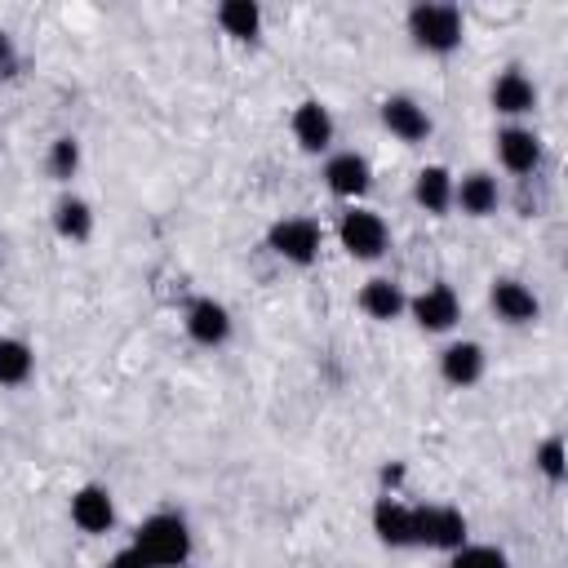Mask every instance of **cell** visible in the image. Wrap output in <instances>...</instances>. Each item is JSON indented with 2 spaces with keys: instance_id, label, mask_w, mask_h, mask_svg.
<instances>
[{
  "instance_id": "obj_3",
  "label": "cell",
  "mask_w": 568,
  "mask_h": 568,
  "mask_svg": "<svg viewBox=\"0 0 568 568\" xmlns=\"http://www.w3.org/2000/svg\"><path fill=\"white\" fill-rule=\"evenodd\" d=\"M337 244L346 248V257L355 262H377L390 248V226L377 209L368 204H346L337 217Z\"/></svg>"
},
{
  "instance_id": "obj_13",
  "label": "cell",
  "mask_w": 568,
  "mask_h": 568,
  "mask_svg": "<svg viewBox=\"0 0 568 568\" xmlns=\"http://www.w3.org/2000/svg\"><path fill=\"white\" fill-rule=\"evenodd\" d=\"M488 306H493V315H497L501 324H510V328H528V324L541 320V297H537L524 280H515V275L493 280V288H488Z\"/></svg>"
},
{
  "instance_id": "obj_7",
  "label": "cell",
  "mask_w": 568,
  "mask_h": 568,
  "mask_svg": "<svg viewBox=\"0 0 568 568\" xmlns=\"http://www.w3.org/2000/svg\"><path fill=\"white\" fill-rule=\"evenodd\" d=\"M493 146H497V164L506 173H515V178H532L541 169V160H546V142L528 124H501Z\"/></svg>"
},
{
  "instance_id": "obj_6",
  "label": "cell",
  "mask_w": 568,
  "mask_h": 568,
  "mask_svg": "<svg viewBox=\"0 0 568 568\" xmlns=\"http://www.w3.org/2000/svg\"><path fill=\"white\" fill-rule=\"evenodd\" d=\"M404 315H413V324H417L422 333H448V328H457V320H462V297H457L453 284L435 280V284H426L422 293L408 297V311H404Z\"/></svg>"
},
{
  "instance_id": "obj_15",
  "label": "cell",
  "mask_w": 568,
  "mask_h": 568,
  "mask_svg": "<svg viewBox=\"0 0 568 568\" xmlns=\"http://www.w3.org/2000/svg\"><path fill=\"white\" fill-rule=\"evenodd\" d=\"M453 209L466 217H493L501 209V182L488 169H470L453 178Z\"/></svg>"
},
{
  "instance_id": "obj_22",
  "label": "cell",
  "mask_w": 568,
  "mask_h": 568,
  "mask_svg": "<svg viewBox=\"0 0 568 568\" xmlns=\"http://www.w3.org/2000/svg\"><path fill=\"white\" fill-rule=\"evenodd\" d=\"M36 373V351L22 337H0V386H22Z\"/></svg>"
},
{
  "instance_id": "obj_16",
  "label": "cell",
  "mask_w": 568,
  "mask_h": 568,
  "mask_svg": "<svg viewBox=\"0 0 568 568\" xmlns=\"http://www.w3.org/2000/svg\"><path fill=\"white\" fill-rule=\"evenodd\" d=\"M484 368H488V355H484V346L470 342V337H457V342H448V346L439 351V377H444L453 390L479 386V382H484Z\"/></svg>"
},
{
  "instance_id": "obj_8",
  "label": "cell",
  "mask_w": 568,
  "mask_h": 568,
  "mask_svg": "<svg viewBox=\"0 0 568 568\" xmlns=\"http://www.w3.org/2000/svg\"><path fill=\"white\" fill-rule=\"evenodd\" d=\"M537 80L524 71V67H506V71H497L493 75V84H488V102H493V111L497 115H506L510 124H519L524 115H532L537 111Z\"/></svg>"
},
{
  "instance_id": "obj_5",
  "label": "cell",
  "mask_w": 568,
  "mask_h": 568,
  "mask_svg": "<svg viewBox=\"0 0 568 568\" xmlns=\"http://www.w3.org/2000/svg\"><path fill=\"white\" fill-rule=\"evenodd\" d=\"M470 541V524L457 506H444V501H430V506H413V546H426V550H462Z\"/></svg>"
},
{
  "instance_id": "obj_25",
  "label": "cell",
  "mask_w": 568,
  "mask_h": 568,
  "mask_svg": "<svg viewBox=\"0 0 568 568\" xmlns=\"http://www.w3.org/2000/svg\"><path fill=\"white\" fill-rule=\"evenodd\" d=\"M448 568H510L506 550L501 546H488V541H466L462 550L448 555Z\"/></svg>"
},
{
  "instance_id": "obj_18",
  "label": "cell",
  "mask_w": 568,
  "mask_h": 568,
  "mask_svg": "<svg viewBox=\"0 0 568 568\" xmlns=\"http://www.w3.org/2000/svg\"><path fill=\"white\" fill-rule=\"evenodd\" d=\"M373 532H377V541L382 546H390V550H404V546H413V506L404 501V497H390V493H377V501H373Z\"/></svg>"
},
{
  "instance_id": "obj_28",
  "label": "cell",
  "mask_w": 568,
  "mask_h": 568,
  "mask_svg": "<svg viewBox=\"0 0 568 568\" xmlns=\"http://www.w3.org/2000/svg\"><path fill=\"white\" fill-rule=\"evenodd\" d=\"M102 568H146V559H142L133 546H124V550H115V555H111Z\"/></svg>"
},
{
  "instance_id": "obj_17",
  "label": "cell",
  "mask_w": 568,
  "mask_h": 568,
  "mask_svg": "<svg viewBox=\"0 0 568 568\" xmlns=\"http://www.w3.org/2000/svg\"><path fill=\"white\" fill-rule=\"evenodd\" d=\"M355 306H359L368 320L390 324V320H399V315L408 311V293H404V284H399V280H390V275H373V280H364V284H359Z\"/></svg>"
},
{
  "instance_id": "obj_10",
  "label": "cell",
  "mask_w": 568,
  "mask_h": 568,
  "mask_svg": "<svg viewBox=\"0 0 568 568\" xmlns=\"http://www.w3.org/2000/svg\"><path fill=\"white\" fill-rule=\"evenodd\" d=\"M182 328H186V337H191L195 346L217 351V346H226V342H231L235 320H231L226 302H217V297H191V302H186V311H182Z\"/></svg>"
},
{
  "instance_id": "obj_23",
  "label": "cell",
  "mask_w": 568,
  "mask_h": 568,
  "mask_svg": "<svg viewBox=\"0 0 568 568\" xmlns=\"http://www.w3.org/2000/svg\"><path fill=\"white\" fill-rule=\"evenodd\" d=\"M80 160H84L80 138L62 133V138H53V142H49V151H44V173H49L53 182H71V178L80 173Z\"/></svg>"
},
{
  "instance_id": "obj_19",
  "label": "cell",
  "mask_w": 568,
  "mask_h": 568,
  "mask_svg": "<svg viewBox=\"0 0 568 568\" xmlns=\"http://www.w3.org/2000/svg\"><path fill=\"white\" fill-rule=\"evenodd\" d=\"M49 222H53V235H58V240L84 244V240L93 235V204H89L84 195H71V191H67V195L53 200Z\"/></svg>"
},
{
  "instance_id": "obj_11",
  "label": "cell",
  "mask_w": 568,
  "mask_h": 568,
  "mask_svg": "<svg viewBox=\"0 0 568 568\" xmlns=\"http://www.w3.org/2000/svg\"><path fill=\"white\" fill-rule=\"evenodd\" d=\"M324 186L337 200L359 204L373 191V164H368V155H359V151H328V160H324Z\"/></svg>"
},
{
  "instance_id": "obj_24",
  "label": "cell",
  "mask_w": 568,
  "mask_h": 568,
  "mask_svg": "<svg viewBox=\"0 0 568 568\" xmlns=\"http://www.w3.org/2000/svg\"><path fill=\"white\" fill-rule=\"evenodd\" d=\"M532 470H537L546 484H564V479H568V453H564V435H546V439L532 448Z\"/></svg>"
},
{
  "instance_id": "obj_1",
  "label": "cell",
  "mask_w": 568,
  "mask_h": 568,
  "mask_svg": "<svg viewBox=\"0 0 568 568\" xmlns=\"http://www.w3.org/2000/svg\"><path fill=\"white\" fill-rule=\"evenodd\" d=\"M129 546L146 559V568H182L191 559V550H195V532H191L186 515L155 510V515H146L133 528V541Z\"/></svg>"
},
{
  "instance_id": "obj_12",
  "label": "cell",
  "mask_w": 568,
  "mask_h": 568,
  "mask_svg": "<svg viewBox=\"0 0 568 568\" xmlns=\"http://www.w3.org/2000/svg\"><path fill=\"white\" fill-rule=\"evenodd\" d=\"M377 115H382V129H386L390 138H399L404 146L426 142L430 129H435V124H430V111H426L413 93H390V98H382Z\"/></svg>"
},
{
  "instance_id": "obj_21",
  "label": "cell",
  "mask_w": 568,
  "mask_h": 568,
  "mask_svg": "<svg viewBox=\"0 0 568 568\" xmlns=\"http://www.w3.org/2000/svg\"><path fill=\"white\" fill-rule=\"evenodd\" d=\"M213 22L222 27V36H231L240 44H253L262 36V4H253V0H222L213 9Z\"/></svg>"
},
{
  "instance_id": "obj_2",
  "label": "cell",
  "mask_w": 568,
  "mask_h": 568,
  "mask_svg": "<svg viewBox=\"0 0 568 568\" xmlns=\"http://www.w3.org/2000/svg\"><path fill=\"white\" fill-rule=\"evenodd\" d=\"M404 31L408 40L422 49V53H435V58H448L462 49L466 40V18L457 4L448 0H417L408 13H404Z\"/></svg>"
},
{
  "instance_id": "obj_26",
  "label": "cell",
  "mask_w": 568,
  "mask_h": 568,
  "mask_svg": "<svg viewBox=\"0 0 568 568\" xmlns=\"http://www.w3.org/2000/svg\"><path fill=\"white\" fill-rule=\"evenodd\" d=\"M18 67H22V53H18V40H13L9 31H0V80H9V75H18Z\"/></svg>"
},
{
  "instance_id": "obj_14",
  "label": "cell",
  "mask_w": 568,
  "mask_h": 568,
  "mask_svg": "<svg viewBox=\"0 0 568 568\" xmlns=\"http://www.w3.org/2000/svg\"><path fill=\"white\" fill-rule=\"evenodd\" d=\"M67 515H71V524H75L80 532L102 537V532L115 528V497H111L106 484H80V488L71 493Z\"/></svg>"
},
{
  "instance_id": "obj_9",
  "label": "cell",
  "mask_w": 568,
  "mask_h": 568,
  "mask_svg": "<svg viewBox=\"0 0 568 568\" xmlns=\"http://www.w3.org/2000/svg\"><path fill=\"white\" fill-rule=\"evenodd\" d=\"M288 133L306 155H328L333 138H337V120L320 98H302L293 106V115H288Z\"/></svg>"
},
{
  "instance_id": "obj_4",
  "label": "cell",
  "mask_w": 568,
  "mask_h": 568,
  "mask_svg": "<svg viewBox=\"0 0 568 568\" xmlns=\"http://www.w3.org/2000/svg\"><path fill=\"white\" fill-rule=\"evenodd\" d=\"M266 248L288 266H311L320 257V248H324V226L315 217H306V213L275 217L266 226Z\"/></svg>"
},
{
  "instance_id": "obj_20",
  "label": "cell",
  "mask_w": 568,
  "mask_h": 568,
  "mask_svg": "<svg viewBox=\"0 0 568 568\" xmlns=\"http://www.w3.org/2000/svg\"><path fill=\"white\" fill-rule=\"evenodd\" d=\"M413 204L430 217H444L453 209V173L444 164H426L413 178Z\"/></svg>"
},
{
  "instance_id": "obj_27",
  "label": "cell",
  "mask_w": 568,
  "mask_h": 568,
  "mask_svg": "<svg viewBox=\"0 0 568 568\" xmlns=\"http://www.w3.org/2000/svg\"><path fill=\"white\" fill-rule=\"evenodd\" d=\"M399 484H404V462H390V466H382V493L399 497Z\"/></svg>"
}]
</instances>
